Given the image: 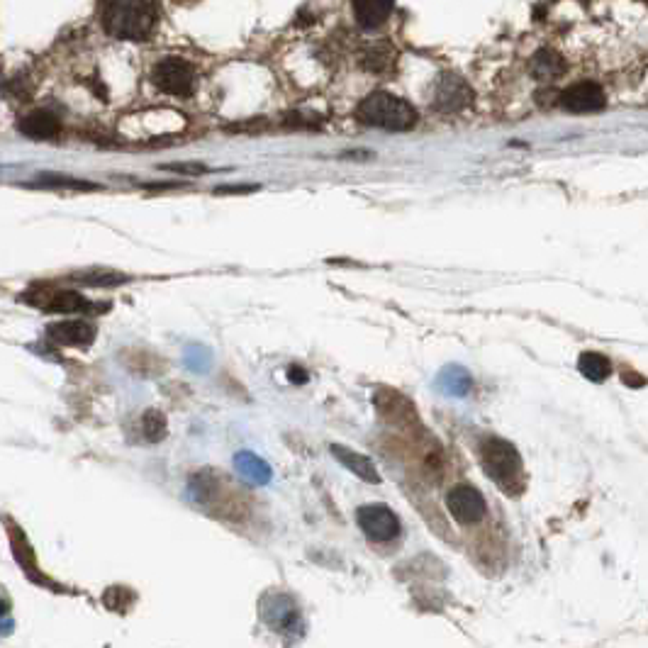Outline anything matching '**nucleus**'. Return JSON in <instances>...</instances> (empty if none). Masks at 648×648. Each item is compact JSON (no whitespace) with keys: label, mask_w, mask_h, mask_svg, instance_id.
I'll list each match as a JSON object with an SVG mask.
<instances>
[{"label":"nucleus","mask_w":648,"mask_h":648,"mask_svg":"<svg viewBox=\"0 0 648 648\" xmlns=\"http://www.w3.org/2000/svg\"><path fill=\"white\" fill-rule=\"evenodd\" d=\"M100 25L115 39L144 42L156 27L154 0H100Z\"/></svg>","instance_id":"1"},{"label":"nucleus","mask_w":648,"mask_h":648,"mask_svg":"<svg viewBox=\"0 0 648 648\" xmlns=\"http://www.w3.org/2000/svg\"><path fill=\"white\" fill-rule=\"evenodd\" d=\"M356 120L366 127H381L388 132H407L417 125L420 115L407 100H402L393 93L376 91L368 98L361 100L356 110Z\"/></svg>","instance_id":"2"},{"label":"nucleus","mask_w":648,"mask_h":648,"mask_svg":"<svg viewBox=\"0 0 648 648\" xmlns=\"http://www.w3.org/2000/svg\"><path fill=\"white\" fill-rule=\"evenodd\" d=\"M480 461L488 478H493L505 493L515 495L522 490L524 468L515 444L502 437H488L480 444Z\"/></svg>","instance_id":"3"},{"label":"nucleus","mask_w":648,"mask_h":648,"mask_svg":"<svg viewBox=\"0 0 648 648\" xmlns=\"http://www.w3.org/2000/svg\"><path fill=\"white\" fill-rule=\"evenodd\" d=\"M152 81L159 91L176 98H188L195 91V69L186 59L166 57L154 66Z\"/></svg>","instance_id":"4"},{"label":"nucleus","mask_w":648,"mask_h":648,"mask_svg":"<svg viewBox=\"0 0 648 648\" xmlns=\"http://www.w3.org/2000/svg\"><path fill=\"white\" fill-rule=\"evenodd\" d=\"M356 524L368 541L388 544L400 536V519L388 505H363L356 510Z\"/></svg>","instance_id":"5"},{"label":"nucleus","mask_w":648,"mask_h":648,"mask_svg":"<svg viewBox=\"0 0 648 648\" xmlns=\"http://www.w3.org/2000/svg\"><path fill=\"white\" fill-rule=\"evenodd\" d=\"M446 507H449V515L456 519L458 524H478L480 519L488 512V505H485V497L480 495L478 488L473 485L461 483L456 488H451V493L446 495Z\"/></svg>","instance_id":"6"},{"label":"nucleus","mask_w":648,"mask_h":648,"mask_svg":"<svg viewBox=\"0 0 648 648\" xmlns=\"http://www.w3.org/2000/svg\"><path fill=\"white\" fill-rule=\"evenodd\" d=\"M558 105L568 113L575 115H588V113H600L607 105V96L602 91L600 83L595 81H580L575 86L566 88V91L558 96Z\"/></svg>","instance_id":"7"},{"label":"nucleus","mask_w":648,"mask_h":648,"mask_svg":"<svg viewBox=\"0 0 648 648\" xmlns=\"http://www.w3.org/2000/svg\"><path fill=\"white\" fill-rule=\"evenodd\" d=\"M471 98V88L466 86V81L461 76L444 74L434 83L432 108L439 110V113H458V110H463L471 103Z\"/></svg>","instance_id":"8"},{"label":"nucleus","mask_w":648,"mask_h":648,"mask_svg":"<svg viewBox=\"0 0 648 648\" xmlns=\"http://www.w3.org/2000/svg\"><path fill=\"white\" fill-rule=\"evenodd\" d=\"M98 329L96 324L86 320H66V322H54L47 327V339H52L54 344L61 346H91L93 339H96Z\"/></svg>","instance_id":"9"},{"label":"nucleus","mask_w":648,"mask_h":648,"mask_svg":"<svg viewBox=\"0 0 648 648\" xmlns=\"http://www.w3.org/2000/svg\"><path fill=\"white\" fill-rule=\"evenodd\" d=\"M261 610H264L266 622L271 624V627L276 631L295 629V627H298V622H300L298 607H295V602L286 595L266 597L264 605H261Z\"/></svg>","instance_id":"10"},{"label":"nucleus","mask_w":648,"mask_h":648,"mask_svg":"<svg viewBox=\"0 0 648 648\" xmlns=\"http://www.w3.org/2000/svg\"><path fill=\"white\" fill-rule=\"evenodd\" d=\"M329 451H332V456L337 458V461L342 463L344 468H349V471L354 473L356 478L366 480V483H371V485L381 483L378 468L373 466V461L368 456H363V454H359V451L349 449V446H339V444L329 446Z\"/></svg>","instance_id":"11"},{"label":"nucleus","mask_w":648,"mask_h":648,"mask_svg":"<svg viewBox=\"0 0 648 648\" xmlns=\"http://www.w3.org/2000/svg\"><path fill=\"white\" fill-rule=\"evenodd\" d=\"M395 0H354L356 22L363 30H378L393 15Z\"/></svg>","instance_id":"12"},{"label":"nucleus","mask_w":648,"mask_h":648,"mask_svg":"<svg viewBox=\"0 0 648 648\" xmlns=\"http://www.w3.org/2000/svg\"><path fill=\"white\" fill-rule=\"evenodd\" d=\"M20 132L30 139H54L61 132L59 117L49 110H35L20 120Z\"/></svg>","instance_id":"13"},{"label":"nucleus","mask_w":648,"mask_h":648,"mask_svg":"<svg viewBox=\"0 0 648 648\" xmlns=\"http://www.w3.org/2000/svg\"><path fill=\"white\" fill-rule=\"evenodd\" d=\"M71 281L78 283V286H88V288H113V286H122L130 278L125 273L113 271V268H86V271H78L71 276Z\"/></svg>","instance_id":"14"},{"label":"nucleus","mask_w":648,"mask_h":648,"mask_svg":"<svg viewBox=\"0 0 648 648\" xmlns=\"http://www.w3.org/2000/svg\"><path fill=\"white\" fill-rule=\"evenodd\" d=\"M532 74L539 81H553L566 74V61L561 59V54H556L553 49H539L532 59Z\"/></svg>","instance_id":"15"},{"label":"nucleus","mask_w":648,"mask_h":648,"mask_svg":"<svg viewBox=\"0 0 648 648\" xmlns=\"http://www.w3.org/2000/svg\"><path fill=\"white\" fill-rule=\"evenodd\" d=\"M578 371L583 373L585 378L592 383H602L612 376V361L607 359L605 354H597V351H588V354L580 356Z\"/></svg>","instance_id":"16"},{"label":"nucleus","mask_w":648,"mask_h":648,"mask_svg":"<svg viewBox=\"0 0 648 648\" xmlns=\"http://www.w3.org/2000/svg\"><path fill=\"white\" fill-rule=\"evenodd\" d=\"M439 385L446 390L449 395H466L471 390V376H468L463 368L449 366L444 373H441Z\"/></svg>","instance_id":"17"},{"label":"nucleus","mask_w":648,"mask_h":648,"mask_svg":"<svg viewBox=\"0 0 648 648\" xmlns=\"http://www.w3.org/2000/svg\"><path fill=\"white\" fill-rule=\"evenodd\" d=\"M39 186L44 188H74V191H96L98 186L88 181H78V178L69 176H57V173H42L39 176Z\"/></svg>","instance_id":"18"},{"label":"nucleus","mask_w":648,"mask_h":648,"mask_svg":"<svg viewBox=\"0 0 648 648\" xmlns=\"http://www.w3.org/2000/svg\"><path fill=\"white\" fill-rule=\"evenodd\" d=\"M142 434L147 441H161L166 437V417L156 410H147L142 415Z\"/></svg>","instance_id":"19"},{"label":"nucleus","mask_w":648,"mask_h":648,"mask_svg":"<svg viewBox=\"0 0 648 648\" xmlns=\"http://www.w3.org/2000/svg\"><path fill=\"white\" fill-rule=\"evenodd\" d=\"M103 602H105V607H108V610L125 612V610H130V605L134 602V595L125 588H110L108 592H105Z\"/></svg>","instance_id":"20"},{"label":"nucleus","mask_w":648,"mask_h":648,"mask_svg":"<svg viewBox=\"0 0 648 648\" xmlns=\"http://www.w3.org/2000/svg\"><path fill=\"white\" fill-rule=\"evenodd\" d=\"M237 468L244 473V476H254L256 480H266L268 471L264 463L259 458H254L251 454H239L237 456Z\"/></svg>","instance_id":"21"},{"label":"nucleus","mask_w":648,"mask_h":648,"mask_svg":"<svg viewBox=\"0 0 648 648\" xmlns=\"http://www.w3.org/2000/svg\"><path fill=\"white\" fill-rule=\"evenodd\" d=\"M166 171H176V173H191V176H198V173H205L203 164H166Z\"/></svg>","instance_id":"22"},{"label":"nucleus","mask_w":648,"mask_h":648,"mask_svg":"<svg viewBox=\"0 0 648 648\" xmlns=\"http://www.w3.org/2000/svg\"><path fill=\"white\" fill-rule=\"evenodd\" d=\"M259 191V186H222V188H215L217 195H229V193H254Z\"/></svg>","instance_id":"23"},{"label":"nucleus","mask_w":648,"mask_h":648,"mask_svg":"<svg viewBox=\"0 0 648 648\" xmlns=\"http://www.w3.org/2000/svg\"><path fill=\"white\" fill-rule=\"evenodd\" d=\"M290 381H293V383H305L307 381V371H303V368H298V366H293V368H290Z\"/></svg>","instance_id":"24"},{"label":"nucleus","mask_w":648,"mask_h":648,"mask_svg":"<svg viewBox=\"0 0 648 648\" xmlns=\"http://www.w3.org/2000/svg\"><path fill=\"white\" fill-rule=\"evenodd\" d=\"M176 3H191V0H176Z\"/></svg>","instance_id":"25"}]
</instances>
